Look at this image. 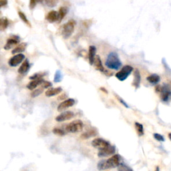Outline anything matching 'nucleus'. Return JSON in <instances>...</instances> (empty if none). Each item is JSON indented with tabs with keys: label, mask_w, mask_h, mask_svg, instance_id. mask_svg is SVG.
Returning a JSON list of instances; mask_svg holds the SVG:
<instances>
[{
	"label": "nucleus",
	"mask_w": 171,
	"mask_h": 171,
	"mask_svg": "<svg viewBox=\"0 0 171 171\" xmlns=\"http://www.w3.org/2000/svg\"><path fill=\"white\" fill-rule=\"evenodd\" d=\"M42 1H43V0H37V2H40H40H42Z\"/></svg>",
	"instance_id": "41"
},
{
	"label": "nucleus",
	"mask_w": 171,
	"mask_h": 171,
	"mask_svg": "<svg viewBox=\"0 0 171 171\" xmlns=\"http://www.w3.org/2000/svg\"><path fill=\"white\" fill-rule=\"evenodd\" d=\"M45 76V74L43 73H36V74H34L33 76H30V80H37V79H42V78Z\"/></svg>",
	"instance_id": "33"
},
{
	"label": "nucleus",
	"mask_w": 171,
	"mask_h": 171,
	"mask_svg": "<svg viewBox=\"0 0 171 171\" xmlns=\"http://www.w3.org/2000/svg\"><path fill=\"white\" fill-rule=\"evenodd\" d=\"M140 81H141V76H140V73L139 70L136 69L134 72V80H133L132 85L136 88H138L140 87Z\"/></svg>",
	"instance_id": "15"
},
{
	"label": "nucleus",
	"mask_w": 171,
	"mask_h": 171,
	"mask_svg": "<svg viewBox=\"0 0 171 171\" xmlns=\"http://www.w3.org/2000/svg\"><path fill=\"white\" fill-rule=\"evenodd\" d=\"M63 79V74L62 72L60 70H57V71L55 73L54 75V81L56 83H58L60 82Z\"/></svg>",
	"instance_id": "26"
},
{
	"label": "nucleus",
	"mask_w": 171,
	"mask_h": 171,
	"mask_svg": "<svg viewBox=\"0 0 171 171\" xmlns=\"http://www.w3.org/2000/svg\"><path fill=\"white\" fill-rule=\"evenodd\" d=\"M83 128H84V124L82 120H76L69 123L65 128V130L68 132L77 133L82 131Z\"/></svg>",
	"instance_id": "4"
},
{
	"label": "nucleus",
	"mask_w": 171,
	"mask_h": 171,
	"mask_svg": "<svg viewBox=\"0 0 171 171\" xmlns=\"http://www.w3.org/2000/svg\"><path fill=\"white\" fill-rule=\"evenodd\" d=\"M121 157L119 154H114L107 160H102L98 163L97 168L99 170H104L110 168L118 167L120 163Z\"/></svg>",
	"instance_id": "1"
},
{
	"label": "nucleus",
	"mask_w": 171,
	"mask_h": 171,
	"mask_svg": "<svg viewBox=\"0 0 171 171\" xmlns=\"http://www.w3.org/2000/svg\"><path fill=\"white\" fill-rule=\"evenodd\" d=\"M134 126H135L136 130H137L138 136L142 137V136L144 135V127H143V125L142 124H140V123L137 122H135Z\"/></svg>",
	"instance_id": "23"
},
{
	"label": "nucleus",
	"mask_w": 171,
	"mask_h": 171,
	"mask_svg": "<svg viewBox=\"0 0 171 171\" xmlns=\"http://www.w3.org/2000/svg\"><path fill=\"white\" fill-rule=\"evenodd\" d=\"M74 116V112L72 111H64L62 112L56 118V120L58 122H62L72 119Z\"/></svg>",
	"instance_id": "9"
},
{
	"label": "nucleus",
	"mask_w": 171,
	"mask_h": 171,
	"mask_svg": "<svg viewBox=\"0 0 171 171\" xmlns=\"http://www.w3.org/2000/svg\"><path fill=\"white\" fill-rule=\"evenodd\" d=\"M62 92V88L61 87H57V88H52L47 90L45 93V94L47 97H52L54 96H56L57 94H60Z\"/></svg>",
	"instance_id": "16"
},
{
	"label": "nucleus",
	"mask_w": 171,
	"mask_h": 171,
	"mask_svg": "<svg viewBox=\"0 0 171 171\" xmlns=\"http://www.w3.org/2000/svg\"><path fill=\"white\" fill-rule=\"evenodd\" d=\"M100 90H102V91H103V92H106V94H108V91H107V90H105V88H100Z\"/></svg>",
	"instance_id": "38"
},
{
	"label": "nucleus",
	"mask_w": 171,
	"mask_h": 171,
	"mask_svg": "<svg viewBox=\"0 0 171 171\" xmlns=\"http://www.w3.org/2000/svg\"><path fill=\"white\" fill-rule=\"evenodd\" d=\"M106 66L109 69L119 70L122 66V62L119 58V55L116 52H110L108 55L106 61L105 63Z\"/></svg>",
	"instance_id": "2"
},
{
	"label": "nucleus",
	"mask_w": 171,
	"mask_h": 171,
	"mask_svg": "<svg viewBox=\"0 0 171 171\" xmlns=\"http://www.w3.org/2000/svg\"><path fill=\"white\" fill-rule=\"evenodd\" d=\"M155 171H160V170H159V167H157V168H156V170H155Z\"/></svg>",
	"instance_id": "40"
},
{
	"label": "nucleus",
	"mask_w": 171,
	"mask_h": 171,
	"mask_svg": "<svg viewBox=\"0 0 171 171\" xmlns=\"http://www.w3.org/2000/svg\"><path fill=\"white\" fill-rule=\"evenodd\" d=\"M118 171H133V170L131 168L124 164V163H121V164L118 167Z\"/></svg>",
	"instance_id": "28"
},
{
	"label": "nucleus",
	"mask_w": 171,
	"mask_h": 171,
	"mask_svg": "<svg viewBox=\"0 0 171 171\" xmlns=\"http://www.w3.org/2000/svg\"><path fill=\"white\" fill-rule=\"evenodd\" d=\"M116 98H117V100H119V101L120 102V103H121V104H122V105H124L126 108H129V106H128V104H126V102H125L124 101V100H123V99L121 98H120L119 96H117L116 95Z\"/></svg>",
	"instance_id": "36"
},
{
	"label": "nucleus",
	"mask_w": 171,
	"mask_h": 171,
	"mask_svg": "<svg viewBox=\"0 0 171 171\" xmlns=\"http://www.w3.org/2000/svg\"><path fill=\"white\" fill-rule=\"evenodd\" d=\"M75 103H76V101H75V100L73 98H69L64 100V102H61L58 105L57 108V111L61 112L63 111V110H66V108H68L70 107H72L75 104Z\"/></svg>",
	"instance_id": "11"
},
{
	"label": "nucleus",
	"mask_w": 171,
	"mask_h": 171,
	"mask_svg": "<svg viewBox=\"0 0 171 171\" xmlns=\"http://www.w3.org/2000/svg\"><path fill=\"white\" fill-rule=\"evenodd\" d=\"M147 81L150 83V84H151L152 85H156V84H158V83L160 82V78L158 74H153L150 75L149 76H148L147 78Z\"/></svg>",
	"instance_id": "19"
},
{
	"label": "nucleus",
	"mask_w": 171,
	"mask_h": 171,
	"mask_svg": "<svg viewBox=\"0 0 171 171\" xmlns=\"http://www.w3.org/2000/svg\"><path fill=\"white\" fill-rule=\"evenodd\" d=\"M44 80L43 79H37V80H33L32 82H30L27 86V88L30 90H33L36 88L38 86L42 85Z\"/></svg>",
	"instance_id": "17"
},
{
	"label": "nucleus",
	"mask_w": 171,
	"mask_h": 171,
	"mask_svg": "<svg viewBox=\"0 0 171 171\" xmlns=\"http://www.w3.org/2000/svg\"><path fill=\"white\" fill-rule=\"evenodd\" d=\"M27 44L25 42L21 43V44H19L18 46H16V47H14V49L12 50L11 53L13 54H21V53L24 52L27 47Z\"/></svg>",
	"instance_id": "21"
},
{
	"label": "nucleus",
	"mask_w": 171,
	"mask_h": 171,
	"mask_svg": "<svg viewBox=\"0 0 171 171\" xmlns=\"http://www.w3.org/2000/svg\"><path fill=\"white\" fill-rule=\"evenodd\" d=\"M96 47L94 46H90L89 47V54H88L89 62L90 65L94 64L96 57Z\"/></svg>",
	"instance_id": "18"
},
{
	"label": "nucleus",
	"mask_w": 171,
	"mask_h": 171,
	"mask_svg": "<svg viewBox=\"0 0 171 171\" xmlns=\"http://www.w3.org/2000/svg\"><path fill=\"white\" fill-rule=\"evenodd\" d=\"M19 42V37L16 36H13L10 37V38L7 40L6 46H4L5 50H9L12 47L16 46Z\"/></svg>",
	"instance_id": "12"
},
{
	"label": "nucleus",
	"mask_w": 171,
	"mask_h": 171,
	"mask_svg": "<svg viewBox=\"0 0 171 171\" xmlns=\"http://www.w3.org/2000/svg\"><path fill=\"white\" fill-rule=\"evenodd\" d=\"M110 143L106 140L101 138H96L92 140V145L95 148H99V150L104 148L107 146L110 145Z\"/></svg>",
	"instance_id": "10"
},
{
	"label": "nucleus",
	"mask_w": 171,
	"mask_h": 171,
	"mask_svg": "<svg viewBox=\"0 0 171 171\" xmlns=\"http://www.w3.org/2000/svg\"><path fill=\"white\" fill-rule=\"evenodd\" d=\"M24 59L25 56L23 54H16L9 59L8 64L10 66L16 67L17 66H18L19 64H21V63L24 61Z\"/></svg>",
	"instance_id": "8"
},
{
	"label": "nucleus",
	"mask_w": 171,
	"mask_h": 171,
	"mask_svg": "<svg viewBox=\"0 0 171 171\" xmlns=\"http://www.w3.org/2000/svg\"><path fill=\"white\" fill-rule=\"evenodd\" d=\"M37 0H30L29 1V8L32 9L36 6Z\"/></svg>",
	"instance_id": "35"
},
{
	"label": "nucleus",
	"mask_w": 171,
	"mask_h": 171,
	"mask_svg": "<svg viewBox=\"0 0 171 171\" xmlns=\"http://www.w3.org/2000/svg\"><path fill=\"white\" fill-rule=\"evenodd\" d=\"M0 5L1 7H5L7 5V0H0Z\"/></svg>",
	"instance_id": "37"
},
{
	"label": "nucleus",
	"mask_w": 171,
	"mask_h": 171,
	"mask_svg": "<svg viewBox=\"0 0 171 171\" xmlns=\"http://www.w3.org/2000/svg\"><path fill=\"white\" fill-rule=\"evenodd\" d=\"M94 64V66H95L96 69L98 70H99L100 72H103L105 71L104 68L103 67L102 60H101V59H100V57L99 56H98V55L95 57Z\"/></svg>",
	"instance_id": "22"
},
{
	"label": "nucleus",
	"mask_w": 171,
	"mask_h": 171,
	"mask_svg": "<svg viewBox=\"0 0 171 171\" xmlns=\"http://www.w3.org/2000/svg\"><path fill=\"white\" fill-rule=\"evenodd\" d=\"M18 15L20 17V19H21L22 21H23L25 24H26L27 25H28L29 27H31V24H30L29 20L27 19V17L26 16V15L24 14V13H23L22 11H18Z\"/></svg>",
	"instance_id": "29"
},
{
	"label": "nucleus",
	"mask_w": 171,
	"mask_h": 171,
	"mask_svg": "<svg viewBox=\"0 0 171 171\" xmlns=\"http://www.w3.org/2000/svg\"><path fill=\"white\" fill-rule=\"evenodd\" d=\"M45 88H44L42 86H41L40 88H37V89H36V90H34L33 92H32V94H31V96L32 98H35V97H37V96H40V94H42V93L44 92V90Z\"/></svg>",
	"instance_id": "27"
},
{
	"label": "nucleus",
	"mask_w": 171,
	"mask_h": 171,
	"mask_svg": "<svg viewBox=\"0 0 171 171\" xmlns=\"http://www.w3.org/2000/svg\"><path fill=\"white\" fill-rule=\"evenodd\" d=\"M116 152V148L114 146H112L111 144H110L107 147H106L104 148H102L99 150L98 152V157H108V156L112 155L113 154H114V152Z\"/></svg>",
	"instance_id": "7"
},
{
	"label": "nucleus",
	"mask_w": 171,
	"mask_h": 171,
	"mask_svg": "<svg viewBox=\"0 0 171 171\" xmlns=\"http://www.w3.org/2000/svg\"><path fill=\"white\" fill-rule=\"evenodd\" d=\"M9 25V21L7 17H1L0 19V27L1 30L6 29Z\"/></svg>",
	"instance_id": "25"
},
{
	"label": "nucleus",
	"mask_w": 171,
	"mask_h": 171,
	"mask_svg": "<svg viewBox=\"0 0 171 171\" xmlns=\"http://www.w3.org/2000/svg\"><path fill=\"white\" fill-rule=\"evenodd\" d=\"M156 91L160 93V97L162 102H168L171 100V88L168 84H164L162 86H157Z\"/></svg>",
	"instance_id": "3"
},
{
	"label": "nucleus",
	"mask_w": 171,
	"mask_h": 171,
	"mask_svg": "<svg viewBox=\"0 0 171 171\" xmlns=\"http://www.w3.org/2000/svg\"><path fill=\"white\" fill-rule=\"evenodd\" d=\"M46 19L50 23H54V22L58 21L59 20V14L58 12L56 11H50L46 16Z\"/></svg>",
	"instance_id": "13"
},
{
	"label": "nucleus",
	"mask_w": 171,
	"mask_h": 171,
	"mask_svg": "<svg viewBox=\"0 0 171 171\" xmlns=\"http://www.w3.org/2000/svg\"><path fill=\"white\" fill-rule=\"evenodd\" d=\"M75 25H76V22L72 19L63 26L62 34L64 38L67 39L72 36L74 31Z\"/></svg>",
	"instance_id": "5"
},
{
	"label": "nucleus",
	"mask_w": 171,
	"mask_h": 171,
	"mask_svg": "<svg viewBox=\"0 0 171 171\" xmlns=\"http://www.w3.org/2000/svg\"><path fill=\"white\" fill-rule=\"evenodd\" d=\"M52 131L54 134H56L57 136H60V137H62V136H64L65 134H66V132H65L64 130H62L61 129V128H54Z\"/></svg>",
	"instance_id": "30"
},
{
	"label": "nucleus",
	"mask_w": 171,
	"mask_h": 171,
	"mask_svg": "<svg viewBox=\"0 0 171 171\" xmlns=\"http://www.w3.org/2000/svg\"><path fill=\"white\" fill-rule=\"evenodd\" d=\"M168 138H169V139H170V140L171 141V132H170V133H168Z\"/></svg>",
	"instance_id": "39"
},
{
	"label": "nucleus",
	"mask_w": 171,
	"mask_h": 171,
	"mask_svg": "<svg viewBox=\"0 0 171 171\" xmlns=\"http://www.w3.org/2000/svg\"><path fill=\"white\" fill-rule=\"evenodd\" d=\"M44 88H49L50 87H51L52 86V84L50 82H47V81H44L43 82V84L41 85Z\"/></svg>",
	"instance_id": "34"
},
{
	"label": "nucleus",
	"mask_w": 171,
	"mask_h": 171,
	"mask_svg": "<svg viewBox=\"0 0 171 171\" xmlns=\"http://www.w3.org/2000/svg\"><path fill=\"white\" fill-rule=\"evenodd\" d=\"M30 68V64L28 61V60H26L25 61L22 63V66L19 67L18 69V72L21 74H24L28 71Z\"/></svg>",
	"instance_id": "20"
},
{
	"label": "nucleus",
	"mask_w": 171,
	"mask_h": 171,
	"mask_svg": "<svg viewBox=\"0 0 171 171\" xmlns=\"http://www.w3.org/2000/svg\"><path fill=\"white\" fill-rule=\"evenodd\" d=\"M133 68L131 66H129V65H126V66H124L123 67L121 70H120L119 72H117L115 76L120 81H124L130 76V74H131Z\"/></svg>",
	"instance_id": "6"
},
{
	"label": "nucleus",
	"mask_w": 171,
	"mask_h": 171,
	"mask_svg": "<svg viewBox=\"0 0 171 171\" xmlns=\"http://www.w3.org/2000/svg\"><path fill=\"white\" fill-rule=\"evenodd\" d=\"M68 13V9L66 8V7H62L60 8L59 10V20L58 22H60L63 19V18L66 16V15Z\"/></svg>",
	"instance_id": "24"
},
{
	"label": "nucleus",
	"mask_w": 171,
	"mask_h": 171,
	"mask_svg": "<svg viewBox=\"0 0 171 171\" xmlns=\"http://www.w3.org/2000/svg\"><path fill=\"white\" fill-rule=\"evenodd\" d=\"M153 137H154V139L157 140V141H158V142H165V137L160 134H158V133H154V134H153Z\"/></svg>",
	"instance_id": "32"
},
{
	"label": "nucleus",
	"mask_w": 171,
	"mask_h": 171,
	"mask_svg": "<svg viewBox=\"0 0 171 171\" xmlns=\"http://www.w3.org/2000/svg\"><path fill=\"white\" fill-rule=\"evenodd\" d=\"M97 134H98L97 130L94 129V128H92V129H90L88 130H87L86 132L82 133L81 136H80V138L84 140L88 139V138L96 137Z\"/></svg>",
	"instance_id": "14"
},
{
	"label": "nucleus",
	"mask_w": 171,
	"mask_h": 171,
	"mask_svg": "<svg viewBox=\"0 0 171 171\" xmlns=\"http://www.w3.org/2000/svg\"><path fill=\"white\" fill-rule=\"evenodd\" d=\"M58 0H45V4L47 7H54L57 6Z\"/></svg>",
	"instance_id": "31"
}]
</instances>
